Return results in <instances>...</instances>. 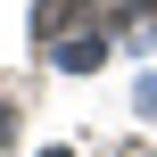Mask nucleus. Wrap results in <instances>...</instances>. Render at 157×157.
<instances>
[{
    "label": "nucleus",
    "instance_id": "obj_1",
    "mask_svg": "<svg viewBox=\"0 0 157 157\" xmlns=\"http://www.w3.org/2000/svg\"><path fill=\"white\" fill-rule=\"evenodd\" d=\"M58 66H75V75H83V66H108V41H99V33H83V41H66V50H58Z\"/></svg>",
    "mask_w": 157,
    "mask_h": 157
},
{
    "label": "nucleus",
    "instance_id": "obj_2",
    "mask_svg": "<svg viewBox=\"0 0 157 157\" xmlns=\"http://www.w3.org/2000/svg\"><path fill=\"white\" fill-rule=\"evenodd\" d=\"M83 8H91V0H41V8H33V33H58V25H75Z\"/></svg>",
    "mask_w": 157,
    "mask_h": 157
},
{
    "label": "nucleus",
    "instance_id": "obj_3",
    "mask_svg": "<svg viewBox=\"0 0 157 157\" xmlns=\"http://www.w3.org/2000/svg\"><path fill=\"white\" fill-rule=\"evenodd\" d=\"M50 157H66V149H50Z\"/></svg>",
    "mask_w": 157,
    "mask_h": 157
}]
</instances>
